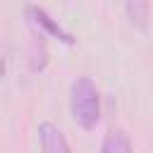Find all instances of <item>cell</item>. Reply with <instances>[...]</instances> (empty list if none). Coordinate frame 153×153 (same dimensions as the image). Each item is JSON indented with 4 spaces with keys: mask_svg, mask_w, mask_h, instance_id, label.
I'll list each match as a JSON object with an SVG mask.
<instances>
[{
    "mask_svg": "<svg viewBox=\"0 0 153 153\" xmlns=\"http://www.w3.org/2000/svg\"><path fill=\"white\" fill-rule=\"evenodd\" d=\"M72 120L81 129H93L100 120V93L91 76H76L69 86Z\"/></svg>",
    "mask_w": 153,
    "mask_h": 153,
    "instance_id": "obj_1",
    "label": "cell"
},
{
    "mask_svg": "<svg viewBox=\"0 0 153 153\" xmlns=\"http://www.w3.org/2000/svg\"><path fill=\"white\" fill-rule=\"evenodd\" d=\"M24 14H26V19H29V24L38 31V33H48V36H53V38H57V41H62V43H67V45H72L74 43V36L69 33V31H65L43 7H38V5H26L24 7Z\"/></svg>",
    "mask_w": 153,
    "mask_h": 153,
    "instance_id": "obj_2",
    "label": "cell"
},
{
    "mask_svg": "<svg viewBox=\"0 0 153 153\" xmlns=\"http://www.w3.org/2000/svg\"><path fill=\"white\" fill-rule=\"evenodd\" d=\"M38 141H41V153H72L62 129L53 122L38 124Z\"/></svg>",
    "mask_w": 153,
    "mask_h": 153,
    "instance_id": "obj_3",
    "label": "cell"
},
{
    "mask_svg": "<svg viewBox=\"0 0 153 153\" xmlns=\"http://www.w3.org/2000/svg\"><path fill=\"white\" fill-rule=\"evenodd\" d=\"M100 153H131V141H129V134L124 129H110L105 136H103V143H100Z\"/></svg>",
    "mask_w": 153,
    "mask_h": 153,
    "instance_id": "obj_4",
    "label": "cell"
},
{
    "mask_svg": "<svg viewBox=\"0 0 153 153\" xmlns=\"http://www.w3.org/2000/svg\"><path fill=\"white\" fill-rule=\"evenodd\" d=\"M124 10H127L129 19H131L136 26L146 29V24H148L146 19H148V12H151V5H148V2H139V0H134V2H127Z\"/></svg>",
    "mask_w": 153,
    "mask_h": 153,
    "instance_id": "obj_5",
    "label": "cell"
}]
</instances>
